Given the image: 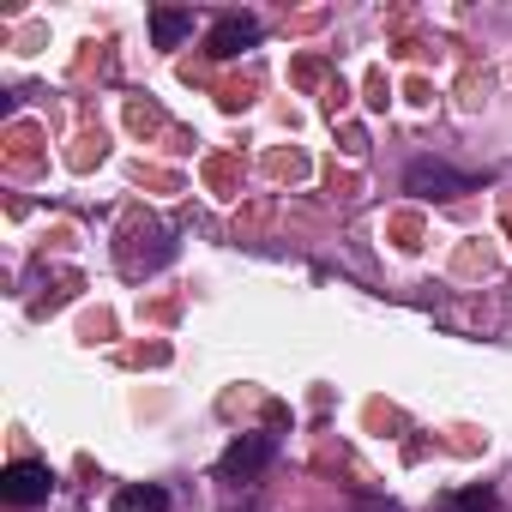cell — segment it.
<instances>
[{"label": "cell", "mask_w": 512, "mask_h": 512, "mask_svg": "<svg viewBox=\"0 0 512 512\" xmlns=\"http://www.w3.org/2000/svg\"><path fill=\"white\" fill-rule=\"evenodd\" d=\"M404 187L422 193V199H458V193H476V175H464V169H452L440 157H416L404 169Z\"/></svg>", "instance_id": "obj_2"}, {"label": "cell", "mask_w": 512, "mask_h": 512, "mask_svg": "<svg viewBox=\"0 0 512 512\" xmlns=\"http://www.w3.org/2000/svg\"><path fill=\"white\" fill-rule=\"evenodd\" d=\"M434 512H500V494H494L488 482H476V488H458V494H446Z\"/></svg>", "instance_id": "obj_7"}, {"label": "cell", "mask_w": 512, "mask_h": 512, "mask_svg": "<svg viewBox=\"0 0 512 512\" xmlns=\"http://www.w3.org/2000/svg\"><path fill=\"white\" fill-rule=\"evenodd\" d=\"M193 37V13L187 7H151V43L157 49H181Z\"/></svg>", "instance_id": "obj_5"}, {"label": "cell", "mask_w": 512, "mask_h": 512, "mask_svg": "<svg viewBox=\"0 0 512 512\" xmlns=\"http://www.w3.org/2000/svg\"><path fill=\"white\" fill-rule=\"evenodd\" d=\"M253 43H260V19H253V13H223V19L205 31V55H211V61H235V55H247Z\"/></svg>", "instance_id": "obj_4"}, {"label": "cell", "mask_w": 512, "mask_h": 512, "mask_svg": "<svg viewBox=\"0 0 512 512\" xmlns=\"http://www.w3.org/2000/svg\"><path fill=\"white\" fill-rule=\"evenodd\" d=\"M350 512H404V506L386 500V494H362V488H356V494H350Z\"/></svg>", "instance_id": "obj_8"}, {"label": "cell", "mask_w": 512, "mask_h": 512, "mask_svg": "<svg viewBox=\"0 0 512 512\" xmlns=\"http://www.w3.org/2000/svg\"><path fill=\"white\" fill-rule=\"evenodd\" d=\"M0 494H7L13 506H43L55 494V470L43 458H13L7 476H0Z\"/></svg>", "instance_id": "obj_3"}, {"label": "cell", "mask_w": 512, "mask_h": 512, "mask_svg": "<svg viewBox=\"0 0 512 512\" xmlns=\"http://www.w3.org/2000/svg\"><path fill=\"white\" fill-rule=\"evenodd\" d=\"M109 512H169V488H157V482H127V488H115Z\"/></svg>", "instance_id": "obj_6"}, {"label": "cell", "mask_w": 512, "mask_h": 512, "mask_svg": "<svg viewBox=\"0 0 512 512\" xmlns=\"http://www.w3.org/2000/svg\"><path fill=\"white\" fill-rule=\"evenodd\" d=\"M278 458V434H235L229 446H223V458H217V482H229V488H247V482H260V470Z\"/></svg>", "instance_id": "obj_1"}]
</instances>
